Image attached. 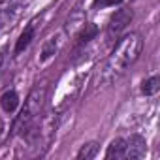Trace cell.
I'll list each match as a JSON object with an SVG mask.
<instances>
[{
	"label": "cell",
	"mask_w": 160,
	"mask_h": 160,
	"mask_svg": "<svg viewBox=\"0 0 160 160\" xmlns=\"http://www.w3.org/2000/svg\"><path fill=\"white\" fill-rule=\"evenodd\" d=\"M143 51V40L138 32H130L126 36H122L113 53L109 55V58L106 60L102 72H100V81L104 85H109L113 83L115 79H119L141 55Z\"/></svg>",
	"instance_id": "1"
},
{
	"label": "cell",
	"mask_w": 160,
	"mask_h": 160,
	"mask_svg": "<svg viewBox=\"0 0 160 160\" xmlns=\"http://www.w3.org/2000/svg\"><path fill=\"white\" fill-rule=\"evenodd\" d=\"M45 96H47V87H45V85H36V87L30 91V94L27 96L25 106H23L19 117H17L15 122H13V132L27 134V132L32 128V124L36 122L38 115H40L42 109H43Z\"/></svg>",
	"instance_id": "2"
},
{
	"label": "cell",
	"mask_w": 160,
	"mask_h": 160,
	"mask_svg": "<svg viewBox=\"0 0 160 160\" xmlns=\"http://www.w3.org/2000/svg\"><path fill=\"white\" fill-rule=\"evenodd\" d=\"M132 10H117L113 15H111V19H109V23H108V38L109 40H119V36H121V32L130 25V21H132Z\"/></svg>",
	"instance_id": "3"
},
{
	"label": "cell",
	"mask_w": 160,
	"mask_h": 160,
	"mask_svg": "<svg viewBox=\"0 0 160 160\" xmlns=\"http://www.w3.org/2000/svg\"><path fill=\"white\" fill-rule=\"evenodd\" d=\"M147 154V141L145 138L134 134L126 139V156L124 158H130V160H138V158H143Z\"/></svg>",
	"instance_id": "4"
},
{
	"label": "cell",
	"mask_w": 160,
	"mask_h": 160,
	"mask_svg": "<svg viewBox=\"0 0 160 160\" xmlns=\"http://www.w3.org/2000/svg\"><path fill=\"white\" fill-rule=\"evenodd\" d=\"M126 156V139L122 138H117L113 139L109 145H108V151H106V158L108 160H119V158H124Z\"/></svg>",
	"instance_id": "5"
},
{
	"label": "cell",
	"mask_w": 160,
	"mask_h": 160,
	"mask_svg": "<svg viewBox=\"0 0 160 160\" xmlns=\"http://www.w3.org/2000/svg\"><path fill=\"white\" fill-rule=\"evenodd\" d=\"M34 36H36V23H30V25L21 32V36H19V40H17V43H15V53H23V51L30 45V42L34 40Z\"/></svg>",
	"instance_id": "6"
},
{
	"label": "cell",
	"mask_w": 160,
	"mask_h": 160,
	"mask_svg": "<svg viewBox=\"0 0 160 160\" xmlns=\"http://www.w3.org/2000/svg\"><path fill=\"white\" fill-rule=\"evenodd\" d=\"M0 106L6 113H13L19 106V94L15 91H6L2 96H0Z\"/></svg>",
	"instance_id": "7"
},
{
	"label": "cell",
	"mask_w": 160,
	"mask_h": 160,
	"mask_svg": "<svg viewBox=\"0 0 160 160\" xmlns=\"http://www.w3.org/2000/svg\"><path fill=\"white\" fill-rule=\"evenodd\" d=\"M96 34H98V27H96L94 23L85 25V28L79 32V36H77V45H87L91 40L96 38Z\"/></svg>",
	"instance_id": "8"
},
{
	"label": "cell",
	"mask_w": 160,
	"mask_h": 160,
	"mask_svg": "<svg viewBox=\"0 0 160 160\" xmlns=\"http://www.w3.org/2000/svg\"><path fill=\"white\" fill-rule=\"evenodd\" d=\"M158 89H160V77L158 75H152L141 83V92L145 96H154L158 92Z\"/></svg>",
	"instance_id": "9"
},
{
	"label": "cell",
	"mask_w": 160,
	"mask_h": 160,
	"mask_svg": "<svg viewBox=\"0 0 160 160\" xmlns=\"http://www.w3.org/2000/svg\"><path fill=\"white\" fill-rule=\"evenodd\" d=\"M96 154H98V143L96 141H89V143H85L81 149L77 151V158L79 160H91Z\"/></svg>",
	"instance_id": "10"
},
{
	"label": "cell",
	"mask_w": 160,
	"mask_h": 160,
	"mask_svg": "<svg viewBox=\"0 0 160 160\" xmlns=\"http://www.w3.org/2000/svg\"><path fill=\"white\" fill-rule=\"evenodd\" d=\"M57 49H58V40H57V38H49V40L43 43V49H42L40 60H42V62L49 60V58H51V57L57 53Z\"/></svg>",
	"instance_id": "11"
},
{
	"label": "cell",
	"mask_w": 160,
	"mask_h": 160,
	"mask_svg": "<svg viewBox=\"0 0 160 160\" xmlns=\"http://www.w3.org/2000/svg\"><path fill=\"white\" fill-rule=\"evenodd\" d=\"M122 0H102V4L104 6H111V4H121Z\"/></svg>",
	"instance_id": "12"
},
{
	"label": "cell",
	"mask_w": 160,
	"mask_h": 160,
	"mask_svg": "<svg viewBox=\"0 0 160 160\" xmlns=\"http://www.w3.org/2000/svg\"><path fill=\"white\" fill-rule=\"evenodd\" d=\"M2 64H4V53H0V68H2Z\"/></svg>",
	"instance_id": "13"
}]
</instances>
